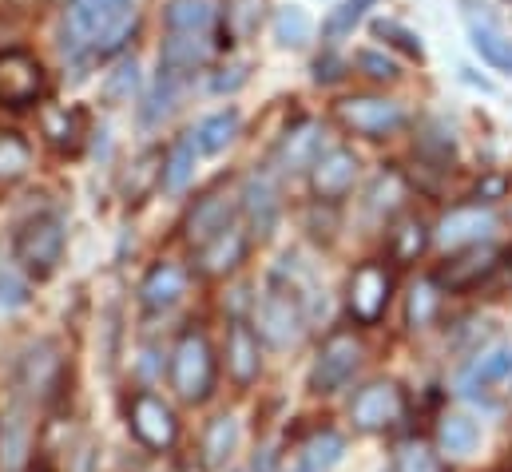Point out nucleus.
Here are the masks:
<instances>
[{"mask_svg": "<svg viewBox=\"0 0 512 472\" xmlns=\"http://www.w3.org/2000/svg\"><path fill=\"white\" fill-rule=\"evenodd\" d=\"M195 135H183L175 147H171V155L163 159V187L167 191H183L187 183H191V175H195Z\"/></svg>", "mask_w": 512, "mask_h": 472, "instance_id": "31", "label": "nucleus"}, {"mask_svg": "<svg viewBox=\"0 0 512 472\" xmlns=\"http://www.w3.org/2000/svg\"><path fill=\"white\" fill-rule=\"evenodd\" d=\"M306 322H310V314H306V306L294 298V290H286L282 282H274L262 298H258L255 306V334L266 342V346H274V350H286V346H298L302 342V334H306Z\"/></svg>", "mask_w": 512, "mask_h": 472, "instance_id": "3", "label": "nucleus"}, {"mask_svg": "<svg viewBox=\"0 0 512 472\" xmlns=\"http://www.w3.org/2000/svg\"><path fill=\"white\" fill-rule=\"evenodd\" d=\"M362 342L354 338V334H330V342L318 350L314 357V365H310V389L318 393V397H330V393H338L354 373H358V365H362Z\"/></svg>", "mask_w": 512, "mask_h": 472, "instance_id": "7", "label": "nucleus"}, {"mask_svg": "<svg viewBox=\"0 0 512 472\" xmlns=\"http://www.w3.org/2000/svg\"><path fill=\"white\" fill-rule=\"evenodd\" d=\"M187 290V270L175 262H155L139 286V298L147 310H171Z\"/></svg>", "mask_w": 512, "mask_h": 472, "instance_id": "19", "label": "nucleus"}, {"mask_svg": "<svg viewBox=\"0 0 512 472\" xmlns=\"http://www.w3.org/2000/svg\"><path fill=\"white\" fill-rule=\"evenodd\" d=\"M334 116L342 119V127H350L354 135H366V139H385L405 123L401 104L385 100V96H346L334 104Z\"/></svg>", "mask_w": 512, "mask_h": 472, "instance_id": "9", "label": "nucleus"}, {"mask_svg": "<svg viewBox=\"0 0 512 472\" xmlns=\"http://www.w3.org/2000/svg\"><path fill=\"white\" fill-rule=\"evenodd\" d=\"M286 472H310V469H306V465H302V461H298V465H294V469H286Z\"/></svg>", "mask_w": 512, "mask_h": 472, "instance_id": "49", "label": "nucleus"}, {"mask_svg": "<svg viewBox=\"0 0 512 472\" xmlns=\"http://www.w3.org/2000/svg\"><path fill=\"white\" fill-rule=\"evenodd\" d=\"M40 131H44V139L52 143V147H60V151H76L80 147V135H84V112H76V108H44L40 112Z\"/></svg>", "mask_w": 512, "mask_h": 472, "instance_id": "24", "label": "nucleus"}, {"mask_svg": "<svg viewBox=\"0 0 512 472\" xmlns=\"http://www.w3.org/2000/svg\"><path fill=\"white\" fill-rule=\"evenodd\" d=\"M493 270H497V250H489V246H469L461 258H453V262L437 274V282L449 286V290H469V286H477L481 278H489Z\"/></svg>", "mask_w": 512, "mask_h": 472, "instance_id": "22", "label": "nucleus"}, {"mask_svg": "<svg viewBox=\"0 0 512 472\" xmlns=\"http://www.w3.org/2000/svg\"><path fill=\"white\" fill-rule=\"evenodd\" d=\"M0 457H4V465L8 469H20V461H24V449H28V429H24V421L20 417H8L4 421V429H0Z\"/></svg>", "mask_w": 512, "mask_h": 472, "instance_id": "40", "label": "nucleus"}, {"mask_svg": "<svg viewBox=\"0 0 512 472\" xmlns=\"http://www.w3.org/2000/svg\"><path fill=\"white\" fill-rule=\"evenodd\" d=\"M139 16L135 0H76L64 20V52L104 60L131 40Z\"/></svg>", "mask_w": 512, "mask_h": 472, "instance_id": "1", "label": "nucleus"}, {"mask_svg": "<svg viewBox=\"0 0 512 472\" xmlns=\"http://www.w3.org/2000/svg\"><path fill=\"white\" fill-rule=\"evenodd\" d=\"M243 215L251 223V235L270 238L274 235V223H278V195H274V183L266 175H247L243 183Z\"/></svg>", "mask_w": 512, "mask_h": 472, "instance_id": "18", "label": "nucleus"}, {"mask_svg": "<svg viewBox=\"0 0 512 472\" xmlns=\"http://www.w3.org/2000/svg\"><path fill=\"white\" fill-rule=\"evenodd\" d=\"M477 445H481V429H477L473 417H461V413L441 417V425H437V449H441V453H449V457H469Z\"/></svg>", "mask_w": 512, "mask_h": 472, "instance_id": "25", "label": "nucleus"}, {"mask_svg": "<svg viewBox=\"0 0 512 472\" xmlns=\"http://www.w3.org/2000/svg\"><path fill=\"white\" fill-rule=\"evenodd\" d=\"M28 143L12 131H0V183H12L28 171Z\"/></svg>", "mask_w": 512, "mask_h": 472, "instance_id": "37", "label": "nucleus"}, {"mask_svg": "<svg viewBox=\"0 0 512 472\" xmlns=\"http://www.w3.org/2000/svg\"><path fill=\"white\" fill-rule=\"evenodd\" d=\"M346 72H342V60H334V56H318V64H314V80L318 84H334V80H342Z\"/></svg>", "mask_w": 512, "mask_h": 472, "instance_id": "45", "label": "nucleus"}, {"mask_svg": "<svg viewBox=\"0 0 512 472\" xmlns=\"http://www.w3.org/2000/svg\"><path fill=\"white\" fill-rule=\"evenodd\" d=\"M322 127L314 123V119H302L298 127H290L286 135H282V143H278V151H274V159H278V167L282 171H306V167H314L326 151H322Z\"/></svg>", "mask_w": 512, "mask_h": 472, "instance_id": "17", "label": "nucleus"}, {"mask_svg": "<svg viewBox=\"0 0 512 472\" xmlns=\"http://www.w3.org/2000/svg\"><path fill=\"white\" fill-rule=\"evenodd\" d=\"M159 183H163V155H159V151H143V155L131 163L128 175H124L120 191H124L128 203H139V199H147Z\"/></svg>", "mask_w": 512, "mask_h": 472, "instance_id": "26", "label": "nucleus"}, {"mask_svg": "<svg viewBox=\"0 0 512 472\" xmlns=\"http://www.w3.org/2000/svg\"><path fill=\"white\" fill-rule=\"evenodd\" d=\"M441 310V282L437 278H421L413 290H409V302H405V326L409 330H425Z\"/></svg>", "mask_w": 512, "mask_h": 472, "instance_id": "28", "label": "nucleus"}, {"mask_svg": "<svg viewBox=\"0 0 512 472\" xmlns=\"http://www.w3.org/2000/svg\"><path fill=\"white\" fill-rule=\"evenodd\" d=\"M215 48H219L215 32H167L159 48V72H171V76L195 72L215 56Z\"/></svg>", "mask_w": 512, "mask_h": 472, "instance_id": "14", "label": "nucleus"}, {"mask_svg": "<svg viewBox=\"0 0 512 472\" xmlns=\"http://www.w3.org/2000/svg\"><path fill=\"white\" fill-rule=\"evenodd\" d=\"M493 231H497V215L489 207H481V203L477 207H453L437 223V242L445 250H469V246H481Z\"/></svg>", "mask_w": 512, "mask_h": 472, "instance_id": "13", "label": "nucleus"}, {"mask_svg": "<svg viewBox=\"0 0 512 472\" xmlns=\"http://www.w3.org/2000/svg\"><path fill=\"white\" fill-rule=\"evenodd\" d=\"M243 80H247V76H243V68H235V76H215V84H211V88H215V92H227V88H239Z\"/></svg>", "mask_w": 512, "mask_h": 472, "instance_id": "47", "label": "nucleus"}, {"mask_svg": "<svg viewBox=\"0 0 512 472\" xmlns=\"http://www.w3.org/2000/svg\"><path fill=\"white\" fill-rule=\"evenodd\" d=\"M310 183H314V195L326 199V203H338L342 195L354 191L358 183V155L350 147H330L314 167H310Z\"/></svg>", "mask_w": 512, "mask_h": 472, "instance_id": "15", "label": "nucleus"}, {"mask_svg": "<svg viewBox=\"0 0 512 472\" xmlns=\"http://www.w3.org/2000/svg\"><path fill=\"white\" fill-rule=\"evenodd\" d=\"M461 76H465V80H469V84H477V88H481V92H493V84H489V80H481V76H477V72H473V68H461Z\"/></svg>", "mask_w": 512, "mask_h": 472, "instance_id": "48", "label": "nucleus"}, {"mask_svg": "<svg viewBox=\"0 0 512 472\" xmlns=\"http://www.w3.org/2000/svg\"><path fill=\"white\" fill-rule=\"evenodd\" d=\"M163 20H167V32H215L219 0H171Z\"/></svg>", "mask_w": 512, "mask_h": 472, "instance_id": "23", "label": "nucleus"}, {"mask_svg": "<svg viewBox=\"0 0 512 472\" xmlns=\"http://www.w3.org/2000/svg\"><path fill=\"white\" fill-rule=\"evenodd\" d=\"M171 389L187 405L207 401L215 389V354L199 330H183L175 350H171Z\"/></svg>", "mask_w": 512, "mask_h": 472, "instance_id": "2", "label": "nucleus"}, {"mask_svg": "<svg viewBox=\"0 0 512 472\" xmlns=\"http://www.w3.org/2000/svg\"><path fill=\"white\" fill-rule=\"evenodd\" d=\"M354 64H358V72H362V76L382 80V84H389V80H397V76H401V72H397V64H393L385 52H378V48H362V52L354 56Z\"/></svg>", "mask_w": 512, "mask_h": 472, "instance_id": "42", "label": "nucleus"}, {"mask_svg": "<svg viewBox=\"0 0 512 472\" xmlns=\"http://www.w3.org/2000/svg\"><path fill=\"white\" fill-rule=\"evenodd\" d=\"M425 246H429V231H425L421 219H405V223H397V231L389 235V250H393L397 262H417V258L425 254Z\"/></svg>", "mask_w": 512, "mask_h": 472, "instance_id": "34", "label": "nucleus"}, {"mask_svg": "<svg viewBox=\"0 0 512 472\" xmlns=\"http://www.w3.org/2000/svg\"><path fill=\"white\" fill-rule=\"evenodd\" d=\"M505 191H509V179H505V175H489V179H481V183H477V199H485V203L501 199Z\"/></svg>", "mask_w": 512, "mask_h": 472, "instance_id": "46", "label": "nucleus"}, {"mask_svg": "<svg viewBox=\"0 0 512 472\" xmlns=\"http://www.w3.org/2000/svg\"><path fill=\"white\" fill-rule=\"evenodd\" d=\"M374 36H378V40H389V44L401 48L405 56H417V60H421V40H417L405 24H397V20H374Z\"/></svg>", "mask_w": 512, "mask_h": 472, "instance_id": "43", "label": "nucleus"}, {"mask_svg": "<svg viewBox=\"0 0 512 472\" xmlns=\"http://www.w3.org/2000/svg\"><path fill=\"white\" fill-rule=\"evenodd\" d=\"M350 417L362 433H385L393 425L405 421V393L397 381H370L366 389H358Z\"/></svg>", "mask_w": 512, "mask_h": 472, "instance_id": "10", "label": "nucleus"}, {"mask_svg": "<svg viewBox=\"0 0 512 472\" xmlns=\"http://www.w3.org/2000/svg\"><path fill=\"white\" fill-rule=\"evenodd\" d=\"M342 453H346V441H342L334 429H318V433L306 441V449H302V465L310 472H330L342 461Z\"/></svg>", "mask_w": 512, "mask_h": 472, "instance_id": "30", "label": "nucleus"}, {"mask_svg": "<svg viewBox=\"0 0 512 472\" xmlns=\"http://www.w3.org/2000/svg\"><path fill=\"white\" fill-rule=\"evenodd\" d=\"M512 389V346H497L489 354H477L457 377V393L473 405H497L501 393Z\"/></svg>", "mask_w": 512, "mask_h": 472, "instance_id": "5", "label": "nucleus"}, {"mask_svg": "<svg viewBox=\"0 0 512 472\" xmlns=\"http://www.w3.org/2000/svg\"><path fill=\"white\" fill-rule=\"evenodd\" d=\"M393 472H445V465L425 441H409V445H401Z\"/></svg>", "mask_w": 512, "mask_h": 472, "instance_id": "38", "label": "nucleus"}, {"mask_svg": "<svg viewBox=\"0 0 512 472\" xmlns=\"http://www.w3.org/2000/svg\"><path fill=\"white\" fill-rule=\"evenodd\" d=\"M243 258H247V235H243L239 223H231L219 238H211L207 246H199V270L211 274V278L231 274Z\"/></svg>", "mask_w": 512, "mask_h": 472, "instance_id": "20", "label": "nucleus"}, {"mask_svg": "<svg viewBox=\"0 0 512 472\" xmlns=\"http://www.w3.org/2000/svg\"><path fill=\"white\" fill-rule=\"evenodd\" d=\"M231 223H235V207H231V199H227V195H219V191H211V195L195 199V207L187 211L183 235H187L191 246H207L211 238L223 235Z\"/></svg>", "mask_w": 512, "mask_h": 472, "instance_id": "16", "label": "nucleus"}, {"mask_svg": "<svg viewBox=\"0 0 512 472\" xmlns=\"http://www.w3.org/2000/svg\"><path fill=\"white\" fill-rule=\"evenodd\" d=\"M16 258L28 274L36 278H48L64 254V223L60 215H32L28 223H20L16 231Z\"/></svg>", "mask_w": 512, "mask_h": 472, "instance_id": "4", "label": "nucleus"}, {"mask_svg": "<svg viewBox=\"0 0 512 472\" xmlns=\"http://www.w3.org/2000/svg\"><path fill=\"white\" fill-rule=\"evenodd\" d=\"M191 135H195V147H199V151L219 155V151L239 135V112H215V116L203 119Z\"/></svg>", "mask_w": 512, "mask_h": 472, "instance_id": "29", "label": "nucleus"}, {"mask_svg": "<svg viewBox=\"0 0 512 472\" xmlns=\"http://www.w3.org/2000/svg\"><path fill=\"white\" fill-rule=\"evenodd\" d=\"M227 373L239 385H255L262 373V354H258V334L247 322H235L227 334Z\"/></svg>", "mask_w": 512, "mask_h": 472, "instance_id": "21", "label": "nucleus"}, {"mask_svg": "<svg viewBox=\"0 0 512 472\" xmlns=\"http://www.w3.org/2000/svg\"><path fill=\"white\" fill-rule=\"evenodd\" d=\"M274 40L282 48H302L310 40V16L298 4H286L274 12Z\"/></svg>", "mask_w": 512, "mask_h": 472, "instance_id": "35", "label": "nucleus"}, {"mask_svg": "<svg viewBox=\"0 0 512 472\" xmlns=\"http://www.w3.org/2000/svg\"><path fill=\"white\" fill-rule=\"evenodd\" d=\"M461 4H465L469 40H473V48L481 52V60H485L489 68H497V72L512 76V40L497 28L489 4H485V0H461Z\"/></svg>", "mask_w": 512, "mask_h": 472, "instance_id": "12", "label": "nucleus"}, {"mask_svg": "<svg viewBox=\"0 0 512 472\" xmlns=\"http://www.w3.org/2000/svg\"><path fill=\"white\" fill-rule=\"evenodd\" d=\"M374 4H378V0H342V4H338V8L326 16L322 36H326L330 44H338L342 36H350V32H354V24H358V20H362V16H366Z\"/></svg>", "mask_w": 512, "mask_h": 472, "instance_id": "36", "label": "nucleus"}, {"mask_svg": "<svg viewBox=\"0 0 512 472\" xmlns=\"http://www.w3.org/2000/svg\"><path fill=\"white\" fill-rule=\"evenodd\" d=\"M175 92H179V76L159 72L155 88H151V92H147V100L139 104V123H143V127H155L159 119L175 108Z\"/></svg>", "mask_w": 512, "mask_h": 472, "instance_id": "33", "label": "nucleus"}, {"mask_svg": "<svg viewBox=\"0 0 512 472\" xmlns=\"http://www.w3.org/2000/svg\"><path fill=\"white\" fill-rule=\"evenodd\" d=\"M24 302H28V282L12 266H0V306L4 310H20Z\"/></svg>", "mask_w": 512, "mask_h": 472, "instance_id": "44", "label": "nucleus"}, {"mask_svg": "<svg viewBox=\"0 0 512 472\" xmlns=\"http://www.w3.org/2000/svg\"><path fill=\"white\" fill-rule=\"evenodd\" d=\"M262 4L266 0H227L223 20H227V44L231 40H251L262 24Z\"/></svg>", "mask_w": 512, "mask_h": 472, "instance_id": "32", "label": "nucleus"}, {"mask_svg": "<svg viewBox=\"0 0 512 472\" xmlns=\"http://www.w3.org/2000/svg\"><path fill=\"white\" fill-rule=\"evenodd\" d=\"M135 88H139V68H135V60H124V64L108 76V84H104V100H108V104H128Z\"/></svg>", "mask_w": 512, "mask_h": 472, "instance_id": "41", "label": "nucleus"}, {"mask_svg": "<svg viewBox=\"0 0 512 472\" xmlns=\"http://www.w3.org/2000/svg\"><path fill=\"white\" fill-rule=\"evenodd\" d=\"M128 429H131V437H135L143 449H151V453L171 449V445H175V437H179V421H175L171 405H167V401H159L155 393H135V397H131L128 401Z\"/></svg>", "mask_w": 512, "mask_h": 472, "instance_id": "8", "label": "nucleus"}, {"mask_svg": "<svg viewBox=\"0 0 512 472\" xmlns=\"http://www.w3.org/2000/svg\"><path fill=\"white\" fill-rule=\"evenodd\" d=\"M389 298H393V274L382 262H362L354 274H350V286H346V306H350V318L358 326H378L389 310Z\"/></svg>", "mask_w": 512, "mask_h": 472, "instance_id": "6", "label": "nucleus"}, {"mask_svg": "<svg viewBox=\"0 0 512 472\" xmlns=\"http://www.w3.org/2000/svg\"><path fill=\"white\" fill-rule=\"evenodd\" d=\"M44 92V68L28 52H4L0 56V104L4 108H28Z\"/></svg>", "mask_w": 512, "mask_h": 472, "instance_id": "11", "label": "nucleus"}, {"mask_svg": "<svg viewBox=\"0 0 512 472\" xmlns=\"http://www.w3.org/2000/svg\"><path fill=\"white\" fill-rule=\"evenodd\" d=\"M235 449H239V421L223 413V417H215V421L207 425L203 457H207V465H211V469H223V465L235 457Z\"/></svg>", "mask_w": 512, "mask_h": 472, "instance_id": "27", "label": "nucleus"}, {"mask_svg": "<svg viewBox=\"0 0 512 472\" xmlns=\"http://www.w3.org/2000/svg\"><path fill=\"white\" fill-rule=\"evenodd\" d=\"M401 199H405V183H401V175L397 171H385L378 175V183L370 187V211H397L401 207Z\"/></svg>", "mask_w": 512, "mask_h": 472, "instance_id": "39", "label": "nucleus"}]
</instances>
